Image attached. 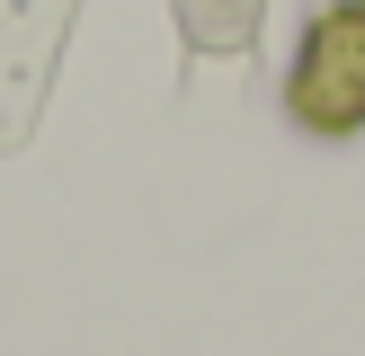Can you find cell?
<instances>
[{"instance_id": "1", "label": "cell", "mask_w": 365, "mask_h": 356, "mask_svg": "<svg viewBox=\"0 0 365 356\" xmlns=\"http://www.w3.org/2000/svg\"><path fill=\"white\" fill-rule=\"evenodd\" d=\"M285 107L312 134H356L365 125V0H339L330 18H312L294 80H285Z\"/></svg>"}]
</instances>
